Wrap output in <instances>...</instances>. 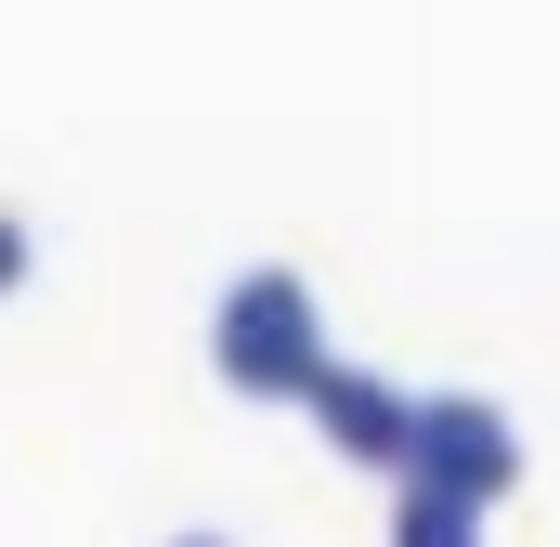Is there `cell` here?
<instances>
[{
  "label": "cell",
  "mask_w": 560,
  "mask_h": 547,
  "mask_svg": "<svg viewBox=\"0 0 560 547\" xmlns=\"http://www.w3.org/2000/svg\"><path fill=\"white\" fill-rule=\"evenodd\" d=\"M209 365L261 405H300V379L326 365V326H313V287L300 274H235V300L209 313Z\"/></svg>",
  "instance_id": "1"
},
{
  "label": "cell",
  "mask_w": 560,
  "mask_h": 547,
  "mask_svg": "<svg viewBox=\"0 0 560 547\" xmlns=\"http://www.w3.org/2000/svg\"><path fill=\"white\" fill-rule=\"evenodd\" d=\"M392 482H430V496H456V509H509L522 496V430L482 405V392H430L418 405V443H405V469Z\"/></svg>",
  "instance_id": "2"
},
{
  "label": "cell",
  "mask_w": 560,
  "mask_h": 547,
  "mask_svg": "<svg viewBox=\"0 0 560 547\" xmlns=\"http://www.w3.org/2000/svg\"><path fill=\"white\" fill-rule=\"evenodd\" d=\"M300 405L326 417V443L365 456V469H405V443H418V392H392V379H365V365H339V352L300 379Z\"/></svg>",
  "instance_id": "3"
},
{
  "label": "cell",
  "mask_w": 560,
  "mask_h": 547,
  "mask_svg": "<svg viewBox=\"0 0 560 547\" xmlns=\"http://www.w3.org/2000/svg\"><path fill=\"white\" fill-rule=\"evenodd\" d=\"M392 547H482V509H456V496L405 482V509H392Z\"/></svg>",
  "instance_id": "4"
},
{
  "label": "cell",
  "mask_w": 560,
  "mask_h": 547,
  "mask_svg": "<svg viewBox=\"0 0 560 547\" xmlns=\"http://www.w3.org/2000/svg\"><path fill=\"white\" fill-rule=\"evenodd\" d=\"M26 261H39V248H26V222H13V209H0V300H13V287H26Z\"/></svg>",
  "instance_id": "5"
},
{
  "label": "cell",
  "mask_w": 560,
  "mask_h": 547,
  "mask_svg": "<svg viewBox=\"0 0 560 547\" xmlns=\"http://www.w3.org/2000/svg\"><path fill=\"white\" fill-rule=\"evenodd\" d=\"M183 547H222V535H183Z\"/></svg>",
  "instance_id": "6"
}]
</instances>
